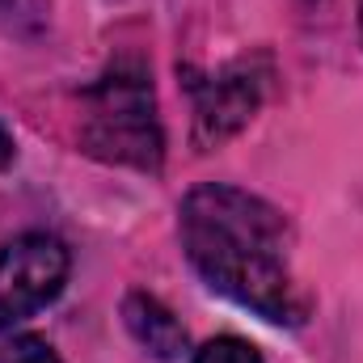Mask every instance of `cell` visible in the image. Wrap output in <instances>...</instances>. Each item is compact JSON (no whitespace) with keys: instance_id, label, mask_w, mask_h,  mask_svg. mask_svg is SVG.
I'll use <instances>...</instances> for the list:
<instances>
[{"instance_id":"obj_6","label":"cell","mask_w":363,"mask_h":363,"mask_svg":"<svg viewBox=\"0 0 363 363\" xmlns=\"http://www.w3.org/2000/svg\"><path fill=\"white\" fill-rule=\"evenodd\" d=\"M190 363H262V355H258L254 342H245V338H237V334H220V338H211L207 347H199Z\"/></svg>"},{"instance_id":"obj_3","label":"cell","mask_w":363,"mask_h":363,"mask_svg":"<svg viewBox=\"0 0 363 363\" xmlns=\"http://www.w3.org/2000/svg\"><path fill=\"white\" fill-rule=\"evenodd\" d=\"M68 245L51 233H21L0 250V330L47 308L68 283Z\"/></svg>"},{"instance_id":"obj_4","label":"cell","mask_w":363,"mask_h":363,"mask_svg":"<svg viewBox=\"0 0 363 363\" xmlns=\"http://www.w3.org/2000/svg\"><path fill=\"white\" fill-rule=\"evenodd\" d=\"M190 89H194V144L216 148L254 118V110L262 106L267 72H258L254 60H237L216 77L190 81Z\"/></svg>"},{"instance_id":"obj_9","label":"cell","mask_w":363,"mask_h":363,"mask_svg":"<svg viewBox=\"0 0 363 363\" xmlns=\"http://www.w3.org/2000/svg\"><path fill=\"white\" fill-rule=\"evenodd\" d=\"M359 34H363V0H359Z\"/></svg>"},{"instance_id":"obj_2","label":"cell","mask_w":363,"mask_h":363,"mask_svg":"<svg viewBox=\"0 0 363 363\" xmlns=\"http://www.w3.org/2000/svg\"><path fill=\"white\" fill-rule=\"evenodd\" d=\"M81 148L110 165H131L144 174L161 169L165 135L157 118V93L135 60L110 64V72L85 93Z\"/></svg>"},{"instance_id":"obj_8","label":"cell","mask_w":363,"mask_h":363,"mask_svg":"<svg viewBox=\"0 0 363 363\" xmlns=\"http://www.w3.org/2000/svg\"><path fill=\"white\" fill-rule=\"evenodd\" d=\"M13 152H17V148H13V135H9V127L0 123V169L13 165Z\"/></svg>"},{"instance_id":"obj_5","label":"cell","mask_w":363,"mask_h":363,"mask_svg":"<svg viewBox=\"0 0 363 363\" xmlns=\"http://www.w3.org/2000/svg\"><path fill=\"white\" fill-rule=\"evenodd\" d=\"M123 321H127L131 338H135L148 355H157V359H165V363L186 355V330H182V321L157 300V296L131 291V296L123 300Z\"/></svg>"},{"instance_id":"obj_7","label":"cell","mask_w":363,"mask_h":363,"mask_svg":"<svg viewBox=\"0 0 363 363\" xmlns=\"http://www.w3.org/2000/svg\"><path fill=\"white\" fill-rule=\"evenodd\" d=\"M0 363H64L55 347L38 334H13L0 342Z\"/></svg>"},{"instance_id":"obj_1","label":"cell","mask_w":363,"mask_h":363,"mask_svg":"<svg viewBox=\"0 0 363 363\" xmlns=\"http://www.w3.org/2000/svg\"><path fill=\"white\" fill-rule=\"evenodd\" d=\"M178 233L203 283L267 321L296 325L304 304L291 279L287 220L267 199L237 186H194L178 207Z\"/></svg>"}]
</instances>
